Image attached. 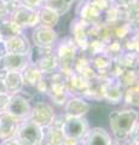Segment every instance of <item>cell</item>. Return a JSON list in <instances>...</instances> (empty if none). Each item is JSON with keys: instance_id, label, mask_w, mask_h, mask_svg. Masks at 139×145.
<instances>
[{"instance_id": "obj_42", "label": "cell", "mask_w": 139, "mask_h": 145, "mask_svg": "<svg viewBox=\"0 0 139 145\" xmlns=\"http://www.w3.org/2000/svg\"><path fill=\"white\" fill-rule=\"evenodd\" d=\"M138 111H139V110H138Z\"/></svg>"}, {"instance_id": "obj_16", "label": "cell", "mask_w": 139, "mask_h": 145, "mask_svg": "<svg viewBox=\"0 0 139 145\" xmlns=\"http://www.w3.org/2000/svg\"><path fill=\"white\" fill-rule=\"evenodd\" d=\"M30 63L29 54L22 56V54H11L7 53L3 58H0V69L6 71H22L24 67Z\"/></svg>"}, {"instance_id": "obj_14", "label": "cell", "mask_w": 139, "mask_h": 145, "mask_svg": "<svg viewBox=\"0 0 139 145\" xmlns=\"http://www.w3.org/2000/svg\"><path fill=\"white\" fill-rule=\"evenodd\" d=\"M4 41H5V45H6L7 53H11V54H22V56H27V54L30 53L32 47H33L28 35L25 33L16 35V36H13V38L4 40Z\"/></svg>"}, {"instance_id": "obj_17", "label": "cell", "mask_w": 139, "mask_h": 145, "mask_svg": "<svg viewBox=\"0 0 139 145\" xmlns=\"http://www.w3.org/2000/svg\"><path fill=\"white\" fill-rule=\"evenodd\" d=\"M67 88L70 96L84 97L88 89V80L85 79L79 72L73 71L69 75H67Z\"/></svg>"}, {"instance_id": "obj_15", "label": "cell", "mask_w": 139, "mask_h": 145, "mask_svg": "<svg viewBox=\"0 0 139 145\" xmlns=\"http://www.w3.org/2000/svg\"><path fill=\"white\" fill-rule=\"evenodd\" d=\"M111 138L110 132L104 127L93 126L82 138L80 145H109Z\"/></svg>"}, {"instance_id": "obj_13", "label": "cell", "mask_w": 139, "mask_h": 145, "mask_svg": "<svg viewBox=\"0 0 139 145\" xmlns=\"http://www.w3.org/2000/svg\"><path fill=\"white\" fill-rule=\"evenodd\" d=\"M74 15L75 17L91 24L103 23V12L92 3V0H85L84 3L76 5Z\"/></svg>"}, {"instance_id": "obj_32", "label": "cell", "mask_w": 139, "mask_h": 145, "mask_svg": "<svg viewBox=\"0 0 139 145\" xmlns=\"http://www.w3.org/2000/svg\"><path fill=\"white\" fill-rule=\"evenodd\" d=\"M0 145H21L16 140V138H10L7 140H4V142H0Z\"/></svg>"}, {"instance_id": "obj_35", "label": "cell", "mask_w": 139, "mask_h": 145, "mask_svg": "<svg viewBox=\"0 0 139 145\" xmlns=\"http://www.w3.org/2000/svg\"><path fill=\"white\" fill-rule=\"evenodd\" d=\"M1 93H7V92H6L5 85H4V81L0 80V94H1Z\"/></svg>"}, {"instance_id": "obj_37", "label": "cell", "mask_w": 139, "mask_h": 145, "mask_svg": "<svg viewBox=\"0 0 139 145\" xmlns=\"http://www.w3.org/2000/svg\"><path fill=\"white\" fill-rule=\"evenodd\" d=\"M109 145H121V143L119 142V140H116V139H114V138H111Z\"/></svg>"}, {"instance_id": "obj_8", "label": "cell", "mask_w": 139, "mask_h": 145, "mask_svg": "<svg viewBox=\"0 0 139 145\" xmlns=\"http://www.w3.org/2000/svg\"><path fill=\"white\" fill-rule=\"evenodd\" d=\"M30 111H32V104H30L29 98L24 93H17L10 97V102H8L5 112L15 117L17 121L22 122L29 119Z\"/></svg>"}, {"instance_id": "obj_25", "label": "cell", "mask_w": 139, "mask_h": 145, "mask_svg": "<svg viewBox=\"0 0 139 145\" xmlns=\"http://www.w3.org/2000/svg\"><path fill=\"white\" fill-rule=\"evenodd\" d=\"M117 80L121 84V86L123 87V89L131 87V86H134L136 84L139 82L138 75L136 74V71L133 69H125V71L120 75V78Z\"/></svg>"}, {"instance_id": "obj_9", "label": "cell", "mask_w": 139, "mask_h": 145, "mask_svg": "<svg viewBox=\"0 0 139 145\" xmlns=\"http://www.w3.org/2000/svg\"><path fill=\"white\" fill-rule=\"evenodd\" d=\"M10 20L24 31L30 30L39 24L38 10H33V8H29L20 4L12 12Z\"/></svg>"}, {"instance_id": "obj_18", "label": "cell", "mask_w": 139, "mask_h": 145, "mask_svg": "<svg viewBox=\"0 0 139 145\" xmlns=\"http://www.w3.org/2000/svg\"><path fill=\"white\" fill-rule=\"evenodd\" d=\"M18 123L20 121H17L7 112H0V142L15 137Z\"/></svg>"}, {"instance_id": "obj_2", "label": "cell", "mask_w": 139, "mask_h": 145, "mask_svg": "<svg viewBox=\"0 0 139 145\" xmlns=\"http://www.w3.org/2000/svg\"><path fill=\"white\" fill-rule=\"evenodd\" d=\"M53 52H55L57 59L58 71L63 72L65 75H69L70 72L74 71L76 57L79 56V53L81 51L76 46V44L74 42L70 35L59 38L57 45L53 48Z\"/></svg>"}, {"instance_id": "obj_28", "label": "cell", "mask_w": 139, "mask_h": 145, "mask_svg": "<svg viewBox=\"0 0 139 145\" xmlns=\"http://www.w3.org/2000/svg\"><path fill=\"white\" fill-rule=\"evenodd\" d=\"M10 94L8 93H1L0 94V112H5L6 108L10 102Z\"/></svg>"}, {"instance_id": "obj_10", "label": "cell", "mask_w": 139, "mask_h": 145, "mask_svg": "<svg viewBox=\"0 0 139 145\" xmlns=\"http://www.w3.org/2000/svg\"><path fill=\"white\" fill-rule=\"evenodd\" d=\"M102 98L108 105H119L123 99V87L117 79H105L102 86Z\"/></svg>"}, {"instance_id": "obj_11", "label": "cell", "mask_w": 139, "mask_h": 145, "mask_svg": "<svg viewBox=\"0 0 139 145\" xmlns=\"http://www.w3.org/2000/svg\"><path fill=\"white\" fill-rule=\"evenodd\" d=\"M63 120H64V114L57 115L51 126L42 128L41 145H64L65 137L61 128Z\"/></svg>"}, {"instance_id": "obj_29", "label": "cell", "mask_w": 139, "mask_h": 145, "mask_svg": "<svg viewBox=\"0 0 139 145\" xmlns=\"http://www.w3.org/2000/svg\"><path fill=\"white\" fill-rule=\"evenodd\" d=\"M113 1H114V5L116 7L125 10V8H127L131 5H133V4L136 3V0H113Z\"/></svg>"}, {"instance_id": "obj_5", "label": "cell", "mask_w": 139, "mask_h": 145, "mask_svg": "<svg viewBox=\"0 0 139 145\" xmlns=\"http://www.w3.org/2000/svg\"><path fill=\"white\" fill-rule=\"evenodd\" d=\"M28 38L34 47L55 48L58 40H59V35L53 28L38 24L33 29H30V35Z\"/></svg>"}, {"instance_id": "obj_26", "label": "cell", "mask_w": 139, "mask_h": 145, "mask_svg": "<svg viewBox=\"0 0 139 145\" xmlns=\"http://www.w3.org/2000/svg\"><path fill=\"white\" fill-rule=\"evenodd\" d=\"M92 3L99 8V10L104 13L108 10H110L111 7H114V1L113 0H92Z\"/></svg>"}, {"instance_id": "obj_40", "label": "cell", "mask_w": 139, "mask_h": 145, "mask_svg": "<svg viewBox=\"0 0 139 145\" xmlns=\"http://www.w3.org/2000/svg\"><path fill=\"white\" fill-rule=\"evenodd\" d=\"M1 40H3V38H1V34H0V41H1Z\"/></svg>"}, {"instance_id": "obj_41", "label": "cell", "mask_w": 139, "mask_h": 145, "mask_svg": "<svg viewBox=\"0 0 139 145\" xmlns=\"http://www.w3.org/2000/svg\"><path fill=\"white\" fill-rule=\"evenodd\" d=\"M136 3L138 4V5H139V0H136Z\"/></svg>"}, {"instance_id": "obj_6", "label": "cell", "mask_w": 139, "mask_h": 145, "mask_svg": "<svg viewBox=\"0 0 139 145\" xmlns=\"http://www.w3.org/2000/svg\"><path fill=\"white\" fill-rule=\"evenodd\" d=\"M56 116L57 114H56L55 106L47 99L35 102L32 104V111H30L29 119L34 123L40 126L41 128L51 126L53 123V121H55Z\"/></svg>"}, {"instance_id": "obj_39", "label": "cell", "mask_w": 139, "mask_h": 145, "mask_svg": "<svg viewBox=\"0 0 139 145\" xmlns=\"http://www.w3.org/2000/svg\"><path fill=\"white\" fill-rule=\"evenodd\" d=\"M4 21H5V18H4V17H3L1 15H0V25H1V23H3Z\"/></svg>"}, {"instance_id": "obj_27", "label": "cell", "mask_w": 139, "mask_h": 145, "mask_svg": "<svg viewBox=\"0 0 139 145\" xmlns=\"http://www.w3.org/2000/svg\"><path fill=\"white\" fill-rule=\"evenodd\" d=\"M20 4L29 8H33V10H38L42 6L44 0H20Z\"/></svg>"}, {"instance_id": "obj_19", "label": "cell", "mask_w": 139, "mask_h": 145, "mask_svg": "<svg viewBox=\"0 0 139 145\" xmlns=\"http://www.w3.org/2000/svg\"><path fill=\"white\" fill-rule=\"evenodd\" d=\"M22 80H23L24 88H37V86L40 84V81L44 79L42 72L38 69V67L33 63H28L24 69L21 71Z\"/></svg>"}, {"instance_id": "obj_33", "label": "cell", "mask_w": 139, "mask_h": 145, "mask_svg": "<svg viewBox=\"0 0 139 145\" xmlns=\"http://www.w3.org/2000/svg\"><path fill=\"white\" fill-rule=\"evenodd\" d=\"M5 54H7V51H6V45H5V41L1 40L0 41V58H3Z\"/></svg>"}, {"instance_id": "obj_12", "label": "cell", "mask_w": 139, "mask_h": 145, "mask_svg": "<svg viewBox=\"0 0 139 145\" xmlns=\"http://www.w3.org/2000/svg\"><path fill=\"white\" fill-rule=\"evenodd\" d=\"M92 104L86 98L80 96H70L64 104L63 114L70 117H86L91 110Z\"/></svg>"}, {"instance_id": "obj_36", "label": "cell", "mask_w": 139, "mask_h": 145, "mask_svg": "<svg viewBox=\"0 0 139 145\" xmlns=\"http://www.w3.org/2000/svg\"><path fill=\"white\" fill-rule=\"evenodd\" d=\"M0 1H3L5 4H18L20 0H0Z\"/></svg>"}, {"instance_id": "obj_31", "label": "cell", "mask_w": 139, "mask_h": 145, "mask_svg": "<svg viewBox=\"0 0 139 145\" xmlns=\"http://www.w3.org/2000/svg\"><path fill=\"white\" fill-rule=\"evenodd\" d=\"M129 27H131L132 33H139V18H136L129 22Z\"/></svg>"}, {"instance_id": "obj_38", "label": "cell", "mask_w": 139, "mask_h": 145, "mask_svg": "<svg viewBox=\"0 0 139 145\" xmlns=\"http://www.w3.org/2000/svg\"><path fill=\"white\" fill-rule=\"evenodd\" d=\"M74 1V4H76V5H79V4H81V3H84L85 0H73Z\"/></svg>"}, {"instance_id": "obj_3", "label": "cell", "mask_w": 139, "mask_h": 145, "mask_svg": "<svg viewBox=\"0 0 139 145\" xmlns=\"http://www.w3.org/2000/svg\"><path fill=\"white\" fill-rule=\"evenodd\" d=\"M29 58L30 63L37 65L44 76H48L58 71V64L53 48H40L33 46L29 53Z\"/></svg>"}, {"instance_id": "obj_30", "label": "cell", "mask_w": 139, "mask_h": 145, "mask_svg": "<svg viewBox=\"0 0 139 145\" xmlns=\"http://www.w3.org/2000/svg\"><path fill=\"white\" fill-rule=\"evenodd\" d=\"M128 138L132 139L133 142H136L139 145V121L134 125V127L131 131V133H129V135H128Z\"/></svg>"}, {"instance_id": "obj_24", "label": "cell", "mask_w": 139, "mask_h": 145, "mask_svg": "<svg viewBox=\"0 0 139 145\" xmlns=\"http://www.w3.org/2000/svg\"><path fill=\"white\" fill-rule=\"evenodd\" d=\"M25 31L23 29H21L18 25L15 24L11 20H5L0 25V34H1L3 40H7L10 38H13L16 35L24 34Z\"/></svg>"}, {"instance_id": "obj_7", "label": "cell", "mask_w": 139, "mask_h": 145, "mask_svg": "<svg viewBox=\"0 0 139 145\" xmlns=\"http://www.w3.org/2000/svg\"><path fill=\"white\" fill-rule=\"evenodd\" d=\"M61 128L65 138L81 142L88 132V129L91 128V125L87 117H70L64 115V120Z\"/></svg>"}, {"instance_id": "obj_23", "label": "cell", "mask_w": 139, "mask_h": 145, "mask_svg": "<svg viewBox=\"0 0 139 145\" xmlns=\"http://www.w3.org/2000/svg\"><path fill=\"white\" fill-rule=\"evenodd\" d=\"M122 102L127 108L137 109L139 108V82L134 86L123 89V99Z\"/></svg>"}, {"instance_id": "obj_4", "label": "cell", "mask_w": 139, "mask_h": 145, "mask_svg": "<svg viewBox=\"0 0 139 145\" xmlns=\"http://www.w3.org/2000/svg\"><path fill=\"white\" fill-rule=\"evenodd\" d=\"M15 138L21 145H41L42 128L30 119L24 120L18 123Z\"/></svg>"}, {"instance_id": "obj_22", "label": "cell", "mask_w": 139, "mask_h": 145, "mask_svg": "<svg viewBox=\"0 0 139 145\" xmlns=\"http://www.w3.org/2000/svg\"><path fill=\"white\" fill-rule=\"evenodd\" d=\"M42 5L55 11L59 17H63L71 11L74 1L73 0H44Z\"/></svg>"}, {"instance_id": "obj_1", "label": "cell", "mask_w": 139, "mask_h": 145, "mask_svg": "<svg viewBox=\"0 0 139 145\" xmlns=\"http://www.w3.org/2000/svg\"><path fill=\"white\" fill-rule=\"evenodd\" d=\"M139 121V111L137 109L125 106L122 109L110 110L108 115L110 134L114 139L122 142L128 138L134 125Z\"/></svg>"}, {"instance_id": "obj_20", "label": "cell", "mask_w": 139, "mask_h": 145, "mask_svg": "<svg viewBox=\"0 0 139 145\" xmlns=\"http://www.w3.org/2000/svg\"><path fill=\"white\" fill-rule=\"evenodd\" d=\"M3 81H4V85H5L6 92L10 96L23 92L24 85H23V80H22V75L20 71H7V74Z\"/></svg>"}, {"instance_id": "obj_21", "label": "cell", "mask_w": 139, "mask_h": 145, "mask_svg": "<svg viewBox=\"0 0 139 145\" xmlns=\"http://www.w3.org/2000/svg\"><path fill=\"white\" fill-rule=\"evenodd\" d=\"M38 15H39V24L50 27V28H53V29L57 27L61 18L55 11H52L51 8H48L44 5L40 8H38Z\"/></svg>"}, {"instance_id": "obj_34", "label": "cell", "mask_w": 139, "mask_h": 145, "mask_svg": "<svg viewBox=\"0 0 139 145\" xmlns=\"http://www.w3.org/2000/svg\"><path fill=\"white\" fill-rule=\"evenodd\" d=\"M121 145H138L136 142H133L132 139H129V138H126L125 140H122V142H120Z\"/></svg>"}]
</instances>
